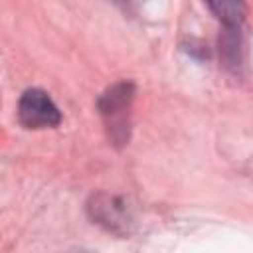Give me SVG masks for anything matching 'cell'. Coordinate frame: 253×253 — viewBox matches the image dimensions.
I'll list each match as a JSON object with an SVG mask.
<instances>
[{
  "mask_svg": "<svg viewBox=\"0 0 253 253\" xmlns=\"http://www.w3.org/2000/svg\"><path fill=\"white\" fill-rule=\"evenodd\" d=\"M134 101V83L119 81L111 85L97 101V109L103 117L109 138L125 146L130 138V109Z\"/></svg>",
  "mask_w": 253,
  "mask_h": 253,
  "instance_id": "cell-1",
  "label": "cell"
},
{
  "mask_svg": "<svg viewBox=\"0 0 253 253\" xmlns=\"http://www.w3.org/2000/svg\"><path fill=\"white\" fill-rule=\"evenodd\" d=\"M18 121L24 128H53L61 123V111L53 99L38 87L26 89L18 101Z\"/></svg>",
  "mask_w": 253,
  "mask_h": 253,
  "instance_id": "cell-2",
  "label": "cell"
},
{
  "mask_svg": "<svg viewBox=\"0 0 253 253\" xmlns=\"http://www.w3.org/2000/svg\"><path fill=\"white\" fill-rule=\"evenodd\" d=\"M87 210H89V215L99 225H103L113 233H128L132 225V211L128 204L119 196L97 194L87 204Z\"/></svg>",
  "mask_w": 253,
  "mask_h": 253,
  "instance_id": "cell-3",
  "label": "cell"
},
{
  "mask_svg": "<svg viewBox=\"0 0 253 253\" xmlns=\"http://www.w3.org/2000/svg\"><path fill=\"white\" fill-rule=\"evenodd\" d=\"M211 14L229 30H239L245 20V0H204Z\"/></svg>",
  "mask_w": 253,
  "mask_h": 253,
  "instance_id": "cell-4",
  "label": "cell"
},
{
  "mask_svg": "<svg viewBox=\"0 0 253 253\" xmlns=\"http://www.w3.org/2000/svg\"><path fill=\"white\" fill-rule=\"evenodd\" d=\"M117 2H119V4H123V6H128V4H130V2H134V0H117Z\"/></svg>",
  "mask_w": 253,
  "mask_h": 253,
  "instance_id": "cell-5",
  "label": "cell"
}]
</instances>
